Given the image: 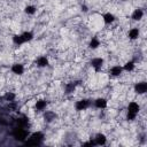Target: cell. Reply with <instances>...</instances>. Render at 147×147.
<instances>
[{
	"label": "cell",
	"mask_w": 147,
	"mask_h": 147,
	"mask_svg": "<svg viewBox=\"0 0 147 147\" xmlns=\"http://www.w3.org/2000/svg\"><path fill=\"white\" fill-rule=\"evenodd\" d=\"M141 110V106L138 101L131 100L126 106V113H125V119L129 122H133L137 119Z\"/></svg>",
	"instance_id": "6da1fadb"
},
{
	"label": "cell",
	"mask_w": 147,
	"mask_h": 147,
	"mask_svg": "<svg viewBox=\"0 0 147 147\" xmlns=\"http://www.w3.org/2000/svg\"><path fill=\"white\" fill-rule=\"evenodd\" d=\"M30 134V131H29V127H24V126H18L16 125L13 131H11V136L15 140L20 141V142H25V140L28 139Z\"/></svg>",
	"instance_id": "7a4b0ae2"
},
{
	"label": "cell",
	"mask_w": 147,
	"mask_h": 147,
	"mask_svg": "<svg viewBox=\"0 0 147 147\" xmlns=\"http://www.w3.org/2000/svg\"><path fill=\"white\" fill-rule=\"evenodd\" d=\"M45 139V134L42 131L38 130V131H33V132H30L28 139L25 140V145H33V146H37V145H40Z\"/></svg>",
	"instance_id": "3957f363"
},
{
	"label": "cell",
	"mask_w": 147,
	"mask_h": 147,
	"mask_svg": "<svg viewBox=\"0 0 147 147\" xmlns=\"http://www.w3.org/2000/svg\"><path fill=\"white\" fill-rule=\"evenodd\" d=\"M88 64L92 68L94 74H100L102 71L105 64H106V61L102 56H92L88 60Z\"/></svg>",
	"instance_id": "277c9868"
},
{
	"label": "cell",
	"mask_w": 147,
	"mask_h": 147,
	"mask_svg": "<svg viewBox=\"0 0 147 147\" xmlns=\"http://www.w3.org/2000/svg\"><path fill=\"white\" fill-rule=\"evenodd\" d=\"M92 106V101L88 98H80L75 102V109L77 111H85L90 109Z\"/></svg>",
	"instance_id": "5b68a950"
},
{
	"label": "cell",
	"mask_w": 147,
	"mask_h": 147,
	"mask_svg": "<svg viewBox=\"0 0 147 147\" xmlns=\"http://www.w3.org/2000/svg\"><path fill=\"white\" fill-rule=\"evenodd\" d=\"M25 65L21 62H14L11 65H10V72L11 75L16 76V77H21L25 74Z\"/></svg>",
	"instance_id": "8992f818"
},
{
	"label": "cell",
	"mask_w": 147,
	"mask_h": 147,
	"mask_svg": "<svg viewBox=\"0 0 147 147\" xmlns=\"http://www.w3.org/2000/svg\"><path fill=\"white\" fill-rule=\"evenodd\" d=\"M108 74H109L110 77H113V78H119V77H122L123 74H124L123 68H122V64H119V63L111 64V65L108 68Z\"/></svg>",
	"instance_id": "52a82bcc"
},
{
	"label": "cell",
	"mask_w": 147,
	"mask_h": 147,
	"mask_svg": "<svg viewBox=\"0 0 147 147\" xmlns=\"http://www.w3.org/2000/svg\"><path fill=\"white\" fill-rule=\"evenodd\" d=\"M47 107H48V101L44 98H38L33 102V109L38 114H41L42 111H45L47 109Z\"/></svg>",
	"instance_id": "ba28073f"
},
{
	"label": "cell",
	"mask_w": 147,
	"mask_h": 147,
	"mask_svg": "<svg viewBox=\"0 0 147 147\" xmlns=\"http://www.w3.org/2000/svg\"><path fill=\"white\" fill-rule=\"evenodd\" d=\"M117 21V17L114 13L111 11H106L101 15V22L105 24V25H108V26H111L116 23Z\"/></svg>",
	"instance_id": "9c48e42d"
},
{
	"label": "cell",
	"mask_w": 147,
	"mask_h": 147,
	"mask_svg": "<svg viewBox=\"0 0 147 147\" xmlns=\"http://www.w3.org/2000/svg\"><path fill=\"white\" fill-rule=\"evenodd\" d=\"M93 106L95 109H99V110H106L109 106V100L105 96H98L93 100Z\"/></svg>",
	"instance_id": "30bf717a"
},
{
	"label": "cell",
	"mask_w": 147,
	"mask_h": 147,
	"mask_svg": "<svg viewBox=\"0 0 147 147\" xmlns=\"http://www.w3.org/2000/svg\"><path fill=\"white\" fill-rule=\"evenodd\" d=\"M133 92L137 95H145L147 92V83L145 80H138L133 85Z\"/></svg>",
	"instance_id": "8fae6325"
},
{
	"label": "cell",
	"mask_w": 147,
	"mask_h": 147,
	"mask_svg": "<svg viewBox=\"0 0 147 147\" xmlns=\"http://www.w3.org/2000/svg\"><path fill=\"white\" fill-rule=\"evenodd\" d=\"M101 45H102V39H101V37H99V36H93V37H91V38L88 39V42H87V47H88V49H91V51H96V49H99V48L101 47Z\"/></svg>",
	"instance_id": "7c38bea8"
},
{
	"label": "cell",
	"mask_w": 147,
	"mask_h": 147,
	"mask_svg": "<svg viewBox=\"0 0 147 147\" xmlns=\"http://www.w3.org/2000/svg\"><path fill=\"white\" fill-rule=\"evenodd\" d=\"M126 37L130 41H136L140 37V29L138 26H131L126 31Z\"/></svg>",
	"instance_id": "4fadbf2b"
},
{
	"label": "cell",
	"mask_w": 147,
	"mask_h": 147,
	"mask_svg": "<svg viewBox=\"0 0 147 147\" xmlns=\"http://www.w3.org/2000/svg\"><path fill=\"white\" fill-rule=\"evenodd\" d=\"M34 63H36V67L39 68V69H45L49 65V57L47 55H39L36 57L34 60Z\"/></svg>",
	"instance_id": "5bb4252c"
},
{
	"label": "cell",
	"mask_w": 147,
	"mask_h": 147,
	"mask_svg": "<svg viewBox=\"0 0 147 147\" xmlns=\"http://www.w3.org/2000/svg\"><path fill=\"white\" fill-rule=\"evenodd\" d=\"M41 116H42V119L46 123H53L57 118V114L52 109H46L45 111L41 113Z\"/></svg>",
	"instance_id": "9a60e30c"
},
{
	"label": "cell",
	"mask_w": 147,
	"mask_h": 147,
	"mask_svg": "<svg viewBox=\"0 0 147 147\" xmlns=\"http://www.w3.org/2000/svg\"><path fill=\"white\" fill-rule=\"evenodd\" d=\"M122 68L125 74H132L137 70V62L133 60H126L124 64H122Z\"/></svg>",
	"instance_id": "2e32d148"
},
{
	"label": "cell",
	"mask_w": 147,
	"mask_h": 147,
	"mask_svg": "<svg viewBox=\"0 0 147 147\" xmlns=\"http://www.w3.org/2000/svg\"><path fill=\"white\" fill-rule=\"evenodd\" d=\"M2 100L6 103H10V102H15L17 101V94L15 93V91L13 90H7L3 92L2 94Z\"/></svg>",
	"instance_id": "e0dca14e"
},
{
	"label": "cell",
	"mask_w": 147,
	"mask_h": 147,
	"mask_svg": "<svg viewBox=\"0 0 147 147\" xmlns=\"http://www.w3.org/2000/svg\"><path fill=\"white\" fill-rule=\"evenodd\" d=\"M93 141H94V145L95 146H105L107 144V141H108V137L103 132H98L94 136Z\"/></svg>",
	"instance_id": "ac0fdd59"
},
{
	"label": "cell",
	"mask_w": 147,
	"mask_h": 147,
	"mask_svg": "<svg viewBox=\"0 0 147 147\" xmlns=\"http://www.w3.org/2000/svg\"><path fill=\"white\" fill-rule=\"evenodd\" d=\"M78 88V85L77 83L75 82H68V83H64V86H63V91L65 94H74Z\"/></svg>",
	"instance_id": "d6986e66"
},
{
	"label": "cell",
	"mask_w": 147,
	"mask_h": 147,
	"mask_svg": "<svg viewBox=\"0 0 147 147\" xmlns=\"http://www.w3.org/2000/svg\"><path fill=\"white\" fill-rule=\"evenodd\" d=\"M144 15H145V13L141 8H134L131 13V20L133 22H140L144 18Z\"/></svg>",
	"instance_id": "ffe728a7"
},
{
	"label": "cell",
	"mask_w": 147,
	"mask_h": 147,
	"mask_svg": "<svg viewBox=\"0 0 147 147\" xmlns=\"http://www.w3.org/2000/svg\"><path fill=\"white\" fill-rule=\"evenodd\" d=\"M37 10H38V8H37V6H34L33 3H28V5H25V6H24V9H23L24 14L28 15V16H33V15H36V14H37Z\"/></svg>",
	"instance_id": "44dd1931"
},
{
	"label": "cell",
	"mask_w": 147,
	"mask_h": 147,
	"mask_svg": "<svg viewBox=\"0 0 147 147\" xmlns=\"http://www.w3.org/2000/svg\"><path fill=\"white\" fill-rule=\"evenodd\" d=\"M11 42H13V45H15L17 47H21V46H23L25 44L21 33H14L13 37H11Z\"/></svg>",
	"instance_id": "7402d4cb"
},
{
	"label": "cell",
	"mask_w": 147,
	"mask_h": 147,
	"mask_svg": "<svg viewBox=\"0 0 147 147\" xmlns=\"http://www.w3.org/2000/svg\"><path fill=\"white\" fill-rule=\"evenodd\" d=\"M21 34H22L23 40H24V42H25V44L31 42V41L34 39V33H33L32 31H30V30H25V31H23Z\"/></svg>",
	"instance_id": "603a6c76"
}]
</instances>
